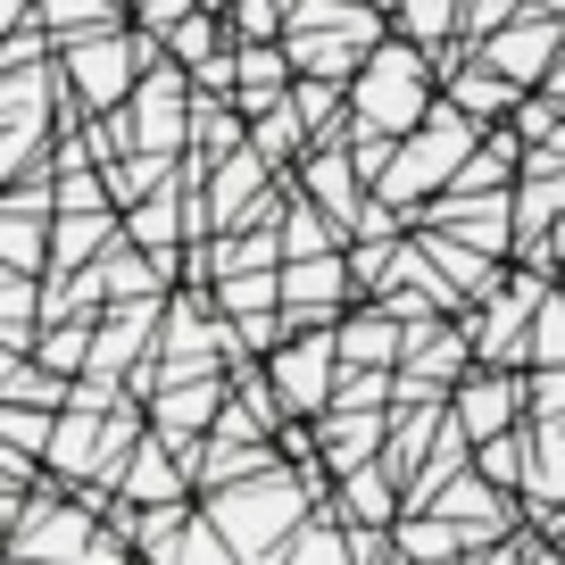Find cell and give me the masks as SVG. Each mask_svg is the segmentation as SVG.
I'll return each mask as SVG.
<instances>
[{
  "instance_id": "cell-1",
  "label": "cell",
  "mask_w": 565,
  "mask_h": 565,
  "mask_svg": "<svg viewBox=\"0 0 565 565\" xmlns=\"http://www.w3.org/2000/svg\"><path fill=\"white\" fill-rule=\"evenodd\" d=\"M433 108V67H424L416 42H383V51L358 67V92H350V117L366 125V134L399 141L407 125Z\"/></svg>"
},
{
  "instance_id": "cell-2",
  "label": "cell",
  "mask_w": 565,
  "mask_h": 565,
  "mask_svg": "<svg viewBox=\"0 0 565 565\" xmlns=\"http://www.w3.org/2000/svg\"><path fill=\"white\" fill-rule=\"evenodd\" d=\"M308 491L317 482H291V475H249V491H225L216 499V532H225L242 557H266L275 541H291L300 532V515H308Z\"/></svg>"
},
{
  "instance_id": "cell-3",
  "label": "cell",
  "mask_w": 565,
  "mask_h": 565,
  "mask_svg": "<svg viewBox=\"0 0 565 565\" xmlns=\"http://www.w3.org/2000/svg\"><path fill=\"white\" fill-rule=\"evenodd\" d=\"M333 324H300V333L282 341L275 358H266V383H275V407L282 416H324V399H333Z\"/></svg>"
},
{
  "instance_id": "cell-4",
  "label": "cell",
  "mask_w": 565,
  "mask_h": 565,
  "mask_svg": "<svg viewBox=\"0 0 565 565\" xmlns=\"http://www.w3.org/2000/svg\"><path fill=\"white\" fill-rule=\"evenodd\" d=\"M557 51H565V18H557V9H515L499 34L475 42V58L491 75H508L515 92H541V75H548V58H557Z\"/></svg>"
},
{
  "instance_id": "cell-5",
  "label": "cell",
  "mask_w": 565,
  "mask_h": 565,
  "mask_svg": "<svg viewBox=\"0 0 565 565\" xmlns=\"http://www.w3.org/2000/svg\"><path fill=\"white\" fill-rule=\"evenodd\" d=\"M449 424H458L466 441H491V433L524 424V374H508V366H466L458 383H449Z\"/></svg>"
},
{
  "instance_id": "cell-6",
  "label": "cell",
  "mask_w": 565,
  "mask_h": 565,
  "mask_svg": "<svg viewBox=\"0 0 565 565\" xmlns=\"http://www.w3.org/2000/svg\"><path fill=\"white\" fill-rule=\"evenodd\" d=\"M275 300H282V317H291V333H300V324H333L341 300H350V266H341V249L291 258L282 282H275Z\"/></svg>"
},
{
  "instance_id": "cell-7",
  "label": "cell",
  "mask_w": 565,
  "mask_h": 565,
  "mask_svg": "<svg viewBox=\"0 0 565 565\" xmlns=\"http://www.w3.org/2000/svg\"><path fill=\"white\" fill-rule=\"evenodd\" d=\"M399 333L407 324L391 317V308H358V317H333V358L341 366H399Z\"/></svg>"
},
{
  "instance_id": "cell-8",
  "label": "cell",
  "mask_w": 565,
  "mask_h": 565,
  "mask_svg": "<svg viewBox=\"0 0 565 565\" xmlns=\"http://www.w3.org/2000/svg\"><path fill=\"white\" fill-rule=\"evenodd\" d=\"M391 515H399V482H391V466L383 458L350 466V475H341V524H383L391 532Z\"/></svg>"
},
{
  "instance_id": "cell-9",
  "label": "cell",
  "mask_w": 565,
  "mask_h": 565,
  "mask_svg": "<svg viewBox=\"0 0 565 565\" xmlns=\"http://www.w3.org/2000/svg\"><path fill=\"white\" fill-rule=\"evenodd\" d=\"M466 466H475L491 491H524V424H508V433L475 441V449H466Z\"/></svg>"
},
{
  "instance_id": "cell-10",
  "label": "cell",
  "mask_w": 565,
  "mask_h": 565,
  "mask_svg": "<svg viewBox=\"0 0 565 565\" xmlns=\"http://www.w3.org/2000/svg\"><path fill=\"white\" fill-rule=\"evenodd\" d=\"M524 366H565V291H541L524 324Z\"/></svg>"
},
{
  "instance_id": "cell-11",
  "label": "cell",
  "mask_w": 565,
  "mask_h": 565,
  "mask_svg": "<svg viewBox=\"0 0 565 565\" xmlns=\"http://www.w3.org/2000/svg\"><path fill=\"white\" fill-rule=\"evenodd\" d=\"M308 183H317V209H333L341 225H358V183H350V159H341V150L308 159Z\"/></svg>"
},
{
  "instance_id": "cell-12",
  "label": "cell",
  "mask_w": 565,
  "mask_h": 565,
  "mask_svg": "<svg viewBox=\"0 0 565 565\" xmlns=\"http://www.w3.org/2000/svg\"><path fill=\"white\" fill-rule=\"evenodd\" d=\"M282 565H350V541H341V524H308L282 541Z\"/></svg>"
},
{
  "instance_id": "cell-13",
  "label": "cell",
  "mask_w": 565,
  "mask_h": 565,
  "mask_svg": "<svg viewBox=\"0 0 565 565\" xmlns=\"http://www.w3.org/2000/svg\"><path fill=\"white\" fill-rule=\"evenodd\" d=\"M134 499H159V508L175 499V475L159 466V441H141V466H134Z\"/></svg>"
},
{
  "instance_id": "cell-14",
  "label": "cell",
  "mask_w": 565,
  "mask_h": 565,
  "mask_svg": "<svg viewBox=\"0 0 565 565\" xmlns=\"http://www.w3.org/2000/svg\"><path fill=\"white\" fill-rule=\"evenodd\" d=\"M0 266H34V225H0Z\"/></svg>"
},
{
  "instance_id": "cell-15",
  "label": "cell",
  "mask_w": 565,
  "mask_h": 565,
  "mask_svg": "<svg viewBox=\"0 0 565 565\" xmlns=\"http://www.w3.org/2000/svg\"><path fill=\"white\" fill-rule=\"evenodd\" d=\"M233 25H249V34H266V25H275V0H233Z\"/></svg>"
},
{
  "instance_id": "cell-16",
  "label": "cell",
  "mask_w": 565,
  "mask_h": 565,
  "mask_svg": "<svg viewBox=\"0 0 565 565\" xmlns=\"http://www.w3.org/2000/svg\"><path fill=\"white\" fill-rule=\"evenodd\" d=\"M524 565H565V557H557L548 541H524Z\"/></svg>"
},
{
  "instance_id": "cell-17",
  "label": "cell",
  "mask_w": 565,
  "mask_h": 565,
  "mask_svg": "<svg viewBox=\"0 0 565 565\" xmlns=\"http://www.w3.org/2000/svg\"><path fill=\"white\" fill-rule=\"evenodd\" d=\"M9 515H18V508H9V499H0V532H9Z\"/></svg>"
},
{
  "instance_id": "cell-18",
  "label": "cell",
  "mask_w": 565,
  "mask_h": 565,
  "mask_svg": "<svg viewBox=\"0 0 565 565\" xmlns=\"http://www.w3.org/2000/svg\"><path fill=\"white\" fill-rule=\"evenodd\" d=\"M0 383H9V358H0Z\"/></svg>"
}]
</instances>
